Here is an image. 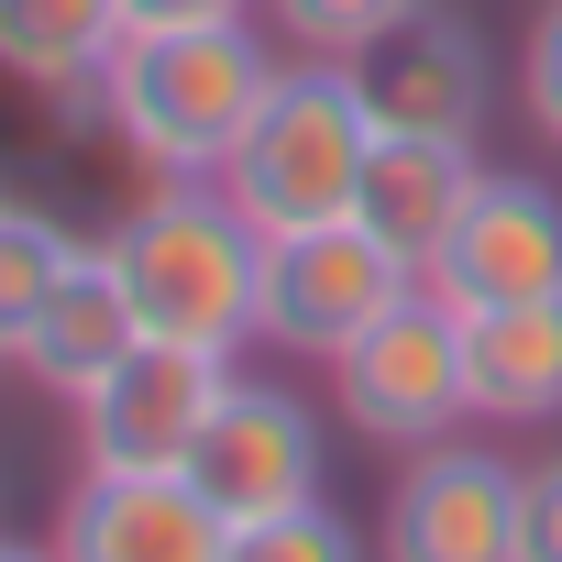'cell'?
Here are the masks:
<instances>
[{"instance_id": "9a60e30c", "label": "cell", "mask_w": 562, "mask_h": 562, "mask_svg": "<svg viewBox=\"0 0 562 562\" xmlns=\"http://www.w3.org/2000/svg\"><path fill=\"white\" fill-rule=\"evenodd\" d=\"M463 375H474V419H496V430L562 419V299L474 310L463 321Z\"/></svg>"}, {"instance_id": "4fadbf2b", "label": "cell", "mask_w": 562, "mask_h": 562, "mask_svg": "<svg viewBox=\"0 0 562 562\" xmlns=\"http://www.w3.org/2000/svg\"><path fill=\"white\" fill-rule=\"evenodd\" d=\"M133 342H144V321H133V299H122L111 254L89 243V254L67 265V288L45 299V321L23 331V353H12V364H23L45 397H67V408H78V397H89V386H100V375H111Z\"/></svg>"}, {"instance_id": "6da1fadb", "label": "cell", "mask_w": 562, "mask_h": 562, "mask_svg": "<svg viewBox=\"0 0 562 562\" xmlns=\"http://www.w3.org/2000/svg\"><path fill=\"white\" fill-rule=\"evenodd\" d=\"M100 254H111V276H122L144 342H188V353H243V342H254L265 232L232 210L221 177H155Z\"/></svg>"}, {"instance_id": "5bb4252c", "label": "cell", "mask_w": 562, "mask_h": 562, "mask_svg": "<svg viewBox=\"0 0 562 562\" xmlns=\"http://www.w3.org/2000/svg\"><path fill=\"white\" fill-rule=\"evenodd\" d=\"M111 56H122V0H0V78L12 89L67 100L89 122Z\"/></svg>"}, {"instance_id": "2e32d148", "label": "cell", "mask_w": 562, "mask_h": 562, "mask_svg": "<svg viewBox=\"0 0 562 562\" xmlns=\"http://www.w3.org/2000/svg\"><path fill=\"white\" fill-rule=\"evenodd\" d=\"M89 243L56 221V210H34V199H0V364L23 353V331L45 321V299L67 288V265H78Z\"/></svg>"}, {"instance_id": "9c48e42d", "label": "cell", "mask_w": 562, "mask_h": 562, "mask_svg": "<svg viewBox=\"0 0 562 562\" xmlns=\"http://www.w3.org/2000/svg\"><path fill=\"white\" fill-rule=\"evenodd\" d=\"M375 133H419V144H474L485 111H496V67H485V34L441 0H419L408 23H386L364 56H342Z\"/></svg>"}, {"instance_id": "7c38bea8", "label": "cell", "mask_w": 562, "mask_h": 562, "mask_svg": "<svg viewBox=\"0 0 562 562\" xmlns=\"http://www.w3.org/2000/svg\"><path fill=\"white\" fill-rule=\"evenodd\" d=\"M474 177H485V155H474V144L375 133L364 188H353V221H364V232H375L397 265H419V276H430V254L452 243V221H463V199H474Z\"/></svg>"}, {"instance_id": "ac0fdd59", "label": "cell", "mask_w": 562, "mask_h": 562, "mask_svg": "<svg viewBox=\"0 0 562 562\" xmlns=\"http://www.w3.org/2000/svg\"><path fill=\"white\" fill-rule=\"evenodd\" d=\"M419 0H265V23L288 34L299 56H364L386 23H408Z\"/></svg>"}, {"instance_id": "44dd1931", "label": "cell", "mask_w": 562, "mask_h": 562, "mask_svg": "<svg viewBox=\"0 0 562 562\" xmlns=\"http://www.w3.org/2000/svg\"><path fill=\"white\" fill-rule=\"evenodd\" d=\"M265 0H122V34H188V23H254Z\"/></svg>"}, {"instance_id": "7402d4cb", "label": "cell", "mask_w": 562, "mask_h": 562, "mask_svg": "<svg viewBox=\"0 0 562 562\" xmlns=\"http://www.w3.org/2000/svg\"><path fill=\"white\" fill-rule=\"evenodd\" d=\"M0 562H56V540H0Z\"/></svg>"}, {"instance_id": "3957f363", "label": "cell", "mask_w": 562, "mask_h": 562, "mask_svg": "<svg viewBox=\"0 0 562 562\" xmlns=\"http://www.w3.org/2000/svg\"><path fill=\"white\" fill-rule=\"evenodd\" d=\"M364 155H375V111H364L353 67L342 56H299V67H276V89H265L254 133L232 144L221 188L276 243V232H310V221H353Z\"/></svg>"}, {"instance_id": "5b68a950", "label": "cell", "mask_w": 562, "mask_h": 562, "mask_svg": "<svg viewBox=\"0 0 562 562\" xmlns=\"http://www.w3.org/2000/svg\"><path fill=\"white\" fill-rule=\"evenodd\" d=\"M331 386H342V430H364L375 452H430V441H452V430L474 419L463 310L430 299V288H408V299L331 364Z\"/></svg>"}, {"instance_id": "7a4b0ae2", "label": "cell", "mask_w": 562, "mask_h": 562, "mask_svg": "<svg viewBox=\"0 0 562 562\" xmlns=\"http://www.w3.org/2000/svg\"><path fill=\"white\" fill-rule=\"evenodd\" d=\"M276 89V45L254 23H188V34H122L100 67V122L144 177H221Z\"/></svg>"}, {"instance_id": "e0dca14e", "label": "cell", "mask_w": 562, "mask_h": 562, "mask_svg": "<svg viewBox=\"0 0 562 562\" xmlns=\"http://www.w3.org/2000/svg\"><path fill=\"white\" fill-rule=\"evenodd\" d=\"M221 562H364V529H353L331 496H310V507H288V518L232 529V551H221Z\"/></svg>"}, {"instance_id": "52a82bcc", "label": "cell", "mask_w": 562, "mask_h": 562, "mask_svg": "<svg viewBox=\"0 0 562 562\" xmlns=\"http://www.w3.org/2000/svg\"><path fill=\"white\" fill-rule=\"evenodd\" d=\"M221 386H232V353L133 342V353L78 397V463H100V474H188V452H199Z\"/></svg>"}, {"instance_id": "8992f818", "label": "cell", "mask_w": 562, "mask_h": 562, "mask_svg": "<svg viewBox=\"0 0 562 562\" xmlns=\"http://www.w3.org/2000/svg\"><path fill=\"white\" fill-rule=\"evenodd\" d=\"M321 474H331L321 408H310L299 386H265V375H232V386H221V408H210V430H199V452H188V485H199L232 529L310 507V496H321Z\"/></svg>"}, {"instance_id": "ba28073f", "label": "cell", "mask_w": 562, "mask_h": 562, "mask_svg": "<svg viewBox=\"0 0 562 562\" xmlns=\"http://www.w3.org/2000/svg\"><path fill=\"white\" fill-rule=\"evenodd\" d=\"M419 288L452 299L463 321L474 310H518V299H562V188L518 177V166H485Z\"/></svg>"}, {"instance_id": "277c9868", "label": "cell", "mask_w": 562, "mask_h": 562, "mask_svg": "<svg viewBox=\"0 0 562 562\" xmlns=\"http://www.w3.org/2000/svg\"><path fill=\"white\" fill-rule=\"evenodd\" d=\"M419 288V265H397L364 221H310L265 243V299H254V342L299 353V364H342L397 299Z\"/></svg>"}, {"instance_id": "30bf717a", "label": "cell", "mask_w": 562, "mask_h": 562, "mask_svg": "<svg viewBox=\"0 0 562 562\" xmlns=\"http://www.w3.org/2000/svg\"><path fill=\"white\" fill-rule=\"evenodd\" d=\"M375 562H518V463L485 441H430L397 463Z\"/></svg>"}, {"instance_id": "8fae6325", "label": "cell", "mask_w": 562, "mask_h": 562, "mask_svg": "<svg viewBox=\"0 0 562 562\" xmlns=\"http://www.w3.org/2000/svg\"><path fill=\"white\" fill-rule=\"evenodd\" d=\"M232 518L188 485V474H100L78 463L67 507H56V562H221Z\"/></svg>"}, {"instance_id": "d6986e66", "label": "cell", "mask_w": 562, "mask_h": 562, "mask_svg": "<svg viewBox=\"0 0 562 562\" xmlns=\"http://www.w3.org/2000/svg\"><path fill=\"white\" fill-rule=\"evenodd\" d=\"M518 562H562V452L518 474Z\"/></svg>"}, {"instance_id": "ffe728a7", "label": "cell", "mask_w": 562, "mask_h": 562, "mask_svg": "<svg viewBox=\"0 0 562 562\" xmlns=\"http://www.w3.org/2000/svg\"><path fill=\"white\" fill-rule=\"evenodd\" d=\"M518 89H529V122L562 144V0L540 12V34H529V67H518Z\"/></svg>"}]
</instances>
